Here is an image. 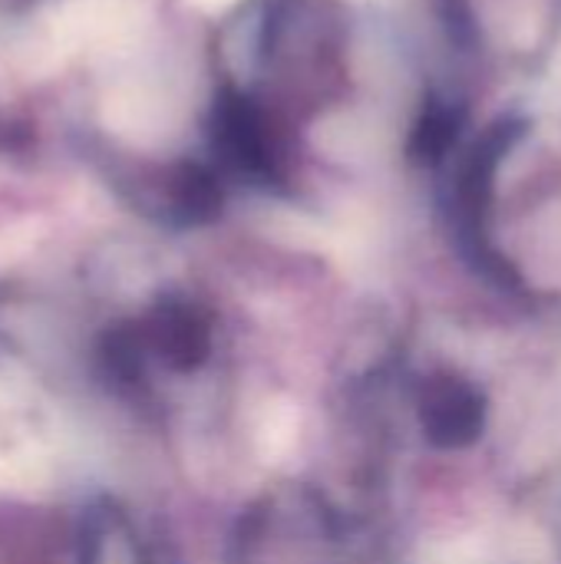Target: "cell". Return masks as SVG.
I'll use <instances>...</instances> for the list:
<instances>
[{
  "label": "cell",
  "instance_id": "cell-1",
  "mask_svg": "<svg viewBox=\"0 0 561 564\" xmlns=\"http://www.w3.org/2000/svg\"><path fill=\"white\" fill-rule=\"evenodd\" d=\"M423 436L440 449H466L486 430V397L456 373L430 377L420 390Z\"/></svg>",
  "mask_w": 561,
  "mask_h": 564
},
{
  "label": "cell",
  "instance_id": "cell-2",
  "mask_svg": "<svg viewBox=\"0 0 561 564\" xmlns=\"http://www.w3.org/2000/svg\"><path fill=\"white\" fill-rule=\"evenodd\" d=\"M142 347H149L159 360L175 370L198 367L212 350V317L205 307L188 301H165L152 311L139 334Z\"/></svg>",
  "mask_w": 561,
  "mask_h": 564
}]
</instances>
